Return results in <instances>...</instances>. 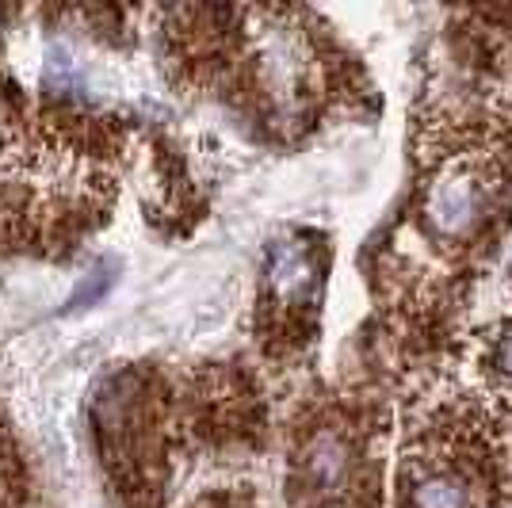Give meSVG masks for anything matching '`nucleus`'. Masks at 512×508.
I'll use <instances>...</instances> for the list:
<instances>
[{
	"instance_id": "f257e3e1",
	"label": "nucleus",
	"mask_w": 512,
	"mask_h": 508,
	"mask_svg": "<svg viewBox=\"0 0 512 508\" xmlns=\"http://www.w3.org/2000/svg\"><path fill=\"white\" fill-rule=\"evenodd\" d=\"M493 188L486 172L470 161H455L436 176V184L428 188L425 214L432 230L448 241H463L470 233L482 230V222L490 218Z\"/></svg>"
},
{
	"instance_id": "f03ea898",
	"label": "nucleus",
	"mask_w": 512,
	"mask_h": 508,
	"mask_svg": "<svg viewBox=\"0 0 512 508\" xmlns=\"http://www.w3.org/2000/svg\"><path fill=\"white\" fill-rule=\"evenodd\" d=\"M302 489L318 501H337L356 482V444L344 428H314L299 451Z\"/></svg>"
},
{
	"instance_id": "7ed1b4c3",
	"label": "nucleus",
	"mask_w": 512,
	"mask_h": 508,
	"mask_svg": "<svg viewBox=\"0 0 512 508\" xmlns=\"http://www.w3.org/2000/svg\"><path fill=\"white\" fill-rule=\"evenodd\" d=\"M264 283L283 306H310L321 283L318 260L302 241L279 237L264 253Z\"/></svg>"
},
{
	"instance_id": "20e7f679",
	"label": "nucleus",
	"mask_w": 512,
	"mask_h": 508,
	"mask_svg": "<svg viewBox=\"0 0 512 508\" xmlns=\"http://www.w3.org/2000/svg\"><path fill=\"white\" fill-rule=\"evenodd\" d=\"M406 508H482V482L455 463L425 466L409 482Z\"/></svg>"
},
{
	"instance_id": "39448f33",
	"label": "nucleus",
	"mask_w": 512,
	"mask_h": 508,
	"mask_svg": "<svg viewBox=\"0 0 512 508\" xmlns=\"http://www.w3.org/2000/svg\"><path fill=\"white\" fill-rule=\"evenodd\" d=\"M43 85L50 88V92H58V96H73V92H81V65L73 62V54H69V50L54 46V50L46 54Z\"/></svg>"
},
{
	"instance_id": "423d86ee",
	"label": "nucleus",
	"mask_w": 512,
	"mask_h": 508,
	"mask_svg": "<svg viewBox=\"0 0 512 508\" xmlns=\"http://www.w3.org/2000/svg\"><path fill=\"white\" fill-rule=\"evenodd\" d=\"M111 283H115V268H111V264H96V268L73 287V295L65 298V310H88L92 302H100V298L111 291Z\"/></svg>"
},
{
	"instance_id": "0eeeda50",
	"label": "nucleus",
	"mask_w": 512,
	"mask_h": 508,
	"mask_svg": "<svg viewBox=\"0 0 512 508\" xmlns=\"http://www.w3.org/2000/svg\"><path fill=\"white\" fill-rule=\"evenodd\" d=\"M493 371H497L501 386H505V390L512 394V329L501 340H497V352H493Z\"/></svg>"
}]
</instances>
